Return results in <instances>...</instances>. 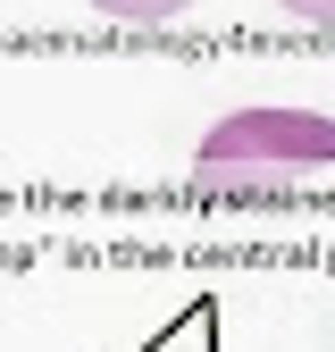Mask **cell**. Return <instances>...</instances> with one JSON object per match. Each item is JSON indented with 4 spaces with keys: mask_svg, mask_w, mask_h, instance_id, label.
I'll return each mask as SVG.
<instances>
[{
    "mask_svg": "<svg viewBox=\"0 0 335 352\" xmlns=\"http://www.w3.org/2000/svg\"><path fill=\"white\" fill-rule=\"evenodd\" d=\"M335 168V118L319 109H235L201 135L193 185H260V176Z\"/></svg>",
    "mask_w": 335,
    "mask_h": 352,
    "instance_id": "cell-1",
    "label": "cell"
}]
</instances>
